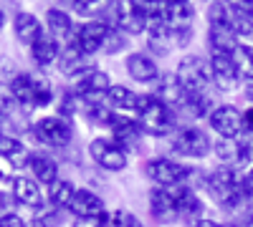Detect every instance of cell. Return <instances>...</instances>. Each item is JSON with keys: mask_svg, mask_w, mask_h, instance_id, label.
<instances>
[{"mask_svg": "<svg viewBox=\"0 0 253 227\" xmlns=\"http://www.w3.org/2000/svg\"><path fill=\"white\" fill-rule=\"evenodd\" d=\"M74 227H109V215H101V217H76Z\"/></svg>", "mask_w": 253, "mask_h": 227, "instance_id": "39", "label": "cell"}, {"mask_svg": "<svg viewBox=\"0 0 253 227\" xmlns=\"http://www.w3.org/2000/svg\"><path fill=\"white\" fill-rule=\"evenodd\" d=\"M0 227H28V222H23L15 212H10L5 217H0Z\"/></svg>", "mask_w": 253, "mask_h": 227, "instance_id": "40", "label": "cell"}, {"mask_svg": "<svg viewBox=\"0 0 253 227\" xmlns=\"http://www.w3.org/2000/svg\"><path fill=\"white\" fill-rule=\"evenodd\" d=\"M243 190H246L248 195H253V167L243 174Z\"/></svg>", "mask_w": 253, "mask_h": 227, "instance_id": "41", "label": "cell"}, {"mask_svg": "<svg viewBox=\"0 0 253 227\" xmlns=\"http://www.w3.org/2000/svg\"><path fill=\"white\" fill-rule=\"evenodd\" d=\"M33 98L36 106H48L53 101V84L43 73H33Z\"/></svg>", "mask_w": 253, "mask_h": 227, "instance_id": "31", "label": "cell"}, {"mask_svg": "<svg viewBox=\"0 0 253 227\" xmlns=\"http://www.w3.org/2000/svg\"><path fill=\"white\" fill-rule=\"evenodd\" d=\"M210 26L218 28H233V13H230V3H213L208 10Z\"/></svg>", "mask_w": 253, "mask_h": 227, "instance_id": "33", "label": "cell"}, {"mask_svg": "<svg viewBox=\"0 0 253 227\" xmlns=\"http://www.w3.org/2000/svg\"><path fill=\"white\" fill-rule=\"evenodd\" d=\"M137 121L144 129V134H152V136L175 134V124H177L175 111L167 104H162L155 94L139 96V101H137Z\"/></svg>", "mask_w": 253, "mask_h": 227, "instance_id": "2", "label": "cell"}, {"mask_svg": "<svg viewBox=\"0 0 253 227\" xmlns=\"http://www.w3.org/2000/svg\"><path fill=\"white\" fill-rule=\"evenodd\" d=\"M122 48H126V38L119 28H109V35H107V43H104V53H119Z\"/></svg>", "mask_w": 253, "mask_h": 227, "instance_id": "37", "label": "cell"}, {"mask_svg": "<svg viewBox=\"0 0 253 227\" xmlns=\"http://www.w3.org/2000/svg\"><path fill=\"white\" fill-rule=\"evenodd\" d=\"M13 31L15 35L23 40V43L33 46L36 40L43 35V26H41V20L33 15V13H15L13 18Z\"/></svg>", "mask_w": 253, "mask_h": 227, "instance_id": "24", "label": "cell"}, {"mask_svg": "<svg viewBox=\"0 0 253 227\" xmlns=\"http://www.w3.org/2000/svg\"><path fill=\"white\" fill-rule=\"evenodd\" d=\"M89 154L94 159V164H99L101 169H107V172H122L126 167V152L119 147V144L114 139H94L89 144Z\"/></svg>", "mask_w": 253, "mask_h": 227, "instance_id": "9", "label": "cell"}, {"mask_svg": "<svg viewBox=\"0 0 253 227\" xmlns=\"http://www.w3.org/2000/svg\"><path fill=\"white\" fill-rule=\"evenodd\" d=\"M86 53H84L76 43H63L61 46V56H58V71L69 78H79L84 71H89V64H86Z\"/></svg>", "mask_w": 253, "mask_h": 227, "instance_id": "15", "label": "cell"}, {"mask_svg": "<svg viewBox=\"0 0 253 227\" xmlns=\"http://www.w3.org/2000/svg\"><path fill=\"white\" fill-rule=\"evenodd\" d=\"M208 46H210V53L213 56H233L241 46V40H238L233 28L210 26L208 28Z\"/></svg>", "mask_w": 253, "mask_h": 227, "instance_id": "19", "label": "cell"}, {"mask_svg": "<svg viewBox=\"0 0 253 227\" xmlns=\"http://www.w3.org/2000/svg\"><path fill=\"white\" fill-rule=\"evenodd\" d=\"M155 96L167 106H182V98H185V91L180 86V81L175 73H167L162 78H157V89H155Z\"/></svg>", "mask_w": 253, "mask_h": 227, "instance_id": "25", "label": "cell"}, {"mask_svg": "<svg viewBox=\"0 0 253 227\" xmlns=\"http://www.w3.org/2000/svg\"><path fill=\"white\" fill-rule=\"evenodd\" d=\"M182 111L193 119H203V116H210V96L208 94H190L182 98Z\"/></svg>", "mask_w": 253, "mask_h": 227, "instance_id": "30", "label": "cell"}, {"mask_svg": "<svg viewBox=\"0 0 253 227\" xmlns=\"http://www.w3.org/2000/svg\"><path fill=\"white\" fill-rule=\"evenodd\" d=\"M243 227H253V215H248V220H246V225Z\"/></svg>", "mask_w": 253, "mask_h": 227, "instance_id": "48", "label": "cell"}, {"mask_svg": "<svg viewBox=\"0 0 253 227\" xmlns=\"http://www.w3.org/2000/svg\"><path fill=\"white\" fill-rule=\"evenodd\" d=\"M172 149L190 159H203L213 149V141H210L208 131H203L200 127H182L175 129L172 134Z\"/></svg>", "mask_w": 253, "mask_h": 227, "instance_id": "7", "label": "cell"}, {"mask_svg": "<svg viewBox=\"0 0 253 227\" xmlns=\"http://www.w3.org/2000/svg\"><path fill=\"white\" fill-rule=\"evenodd\" d=\"M243 124H246V131H253V106L243 111Z\"/></svg>", "mask_w": 253, "mask_h": 227, "instance_id": "42", "label": "cell"}, {"mask_svg": "<svg viewBox=\"0 0 253 227\" xmlns=\"http://www.w3.org/2000/svg\"><path fill=\"white\" fill-rule=\"evenodd\" d=\"M124 66H126V73H129L134 81H139V84H150V81H157L160 78V68L155 64V58L142 53V51L126 56Z\"/></svg>", "mask_w": 253, "mask_h": 227, "instance_id": "16", "label": "cell"}, {"mask_svg": "<svg viewBox=\"0 0 253 227\" xmlns=\"http://www.w3.org/2000/svg\"><path fill=\"white\" fill-rule=\"evenodd\" d=\"M0 124H3V116H0Z\"/></svg>", "mask_w": 253, "mask_h": 227, "instance_id": "49", "label": "cell"}, {"mask_svg": "<svg viewBox=\"0 0 253 227\" xmlns=\"http://www.w3.org/2000/svg\"><path fill=\"white\" fill-rule=\"evenodd\" d=\"M101 20L109 28H119L122 33H129V35L147 33V26H150V3H139V0L107 3Z\"/></svg>", "mask_w": 253, "mask_h": 227, "instance_id": "1", "label": "cell"}, {"mask_svg": "<svg viewBox=\"0 0 253 227\" xmlns=\"http://www.w3.org/2000/svg\"><path fill=\"white\" fill-rule=\"evenodd\" d=\"M84 114L91 124L96 127H112L114 119H117V111H112L109 106H101V104H94V106H84Z\"/></svg>", "mask_w": 253, "mask_h": 227, "instance_id": "34", "label": "cell"}, {"mask_svg": "<svg viewBox=\"0 0 253 227\" xmlns=\"http://www.w3.org/2000/svg\"><path fill=\"white\" fill-rule=\"evenodd\" d=\"M112 136H114V141L124 152H139L142 149V139H144V129L139 127L137 119L117 114V119L112 124Z\"/></svg>", "mask_w": 253, "mask_h": 227, "instance_id": "13", "label": "cell"}, {"mask_svg": "<svg viewBox=\"0 0 253 227\" xmlns=\"http://www.w3.org/2000/svg\"><path fill=\"white\" fill-rule=\"evenodd\" d=\"M28 169L33 174V179L38 184H46V187H51V184L58 182V164L46 157V154H31L28 159Z\"/></svg>", "mask_w": 253, "mask_h": 227, "instance_id": "22", "label": "cell"}, {"mask_svg": "<svg viewBox=\"0 0 253 227\" xmlns=\"http://www.w3.org/2000/svg\"><path fill=\"white\" fill-rule=\"evenodd\" d=\"M0 157L8 159L10 167H28V159H31L26 144L15 136H5V134H0Z\"/></svg>", "mask_w": 253, "mask_h": 227, "instance_id": "27", "label": "cell"}, {"mask_svg": "<svg viewBox=\"0 0 253 227\" xmlns=\"http://www.w3.org/2000/svg\"><path fill=\"white\" fill-rule=\"evenodd\" d=\"M79 106L84 109L81 96H79V94H74V91H66V94H63V96L58 98V106H56V109H58V116H61V119H66V121H69V119L79 111Z\"/></svg>", "mask_w": 253, "mask_h": 227, "instance_id": "36", "label": "cell"}, {"mask_svg": "<svg viewBox=\"0 0 253 227\" xmlns=\"http://www.w3.org/2000/svg\"><path fill=\"white\" fill-rule=\"evenodd\" d=\"M162 15H165L167 28L172 31V35H177L182 31H193L195 8L187 0H167V3H162Z\"/></svg>", "mask_w": 253, "mask_h": 227, "instance_id": "14", "label": "cell"}, {"mask_svg": "<svg viewBox=\"0 0 253 227\" xmlns=\"http://www.w3.org/2000/svg\"><path fill=\"white\" fill-rule=\"evenodd\" d=\"M210 121V129L218 134V139H238L246 131V124H243V111H238L233 104H223L215 106L213 114L208 116Z\"/></svg>", "mask_w": 253, "mask_h": 227, "instance_id": "8", "label": "cell"}, {"mask_svg": "<svg viewBox=\"0 0 253 227\" xmlns=\"http://www.w3.org/2000/svg\"><path fill=\"white\" fill-rule=\"evenodd\" d=\"M107 35H109V26L104 20H86L74 28V38L71 43H76L86 56L104 51V43H107Z\"/></svg>", "mask_w": 253, "mask_h": 227, "instance_id": "11", "label": "cell"}, {"mask_svg": "<svg viewBox=\"0 0 253 227\" xmlns=\"http://www.w3.org/2000/svg\"><path fill=\"white\" fill-rule=\"evenodd\" d=\"M150 212L157 222H175L180 217L177 204H175V199H172L167 187H155L150 192Z\"/></svg>", "mask_w": 253, "mask_h": 227, "instance_id": "18", "label": "cell"}, {"mask_svg": "<svg viewBox=\"0 0 253 227\" xmlns=\"http://www.w3.org/2000/svg\"><path fill=\"white\" fill-rule=\"evenodd\" d=\"M233 61L241 71V78L253 81V48L251 46H238V51L233 53Z\"/></svg>", "mask_w": 253, "mask_h": 227, "instance_id": "35", "label": "cell"}, {"mask_svg": "<svg viewBox=\"0 0 253 227\" xmlns=\"http://www.w3.org/2000/svg\"><path fill=\"white\" fill-rule=\"evenodd\" d=\"M112 78L107 71H101V68H89V71H84L76 81H74V94L81 96L84 101V106H94V104H101L104 98H107L109 89H112Z\"/></svg>", "mask_w": 253, "mask_h": 227, "instance_id": "5", "label": "cell"}, {"mask_svg": "<svg viewBox=\"0 0 253 227\" xmlns=\"http://www.w3.org/2000/svg\"><path fill=\"white\" fill-rule=\"evenodd\" d=\"M74 195H76V187H74L69 179H58L56 184H51V187H48V202L53 204L56 210L69 207L71 199H74Z\"/></svg>", "mask_w": 253, "mask_h": 227, "instance_id": "29", "label": "cell"}, {"mask_svg": "<svg viewBox=\"0 0 253 227\" xmlns=\"http://www.w3.org/2000/svg\"><path fill=\"white\" fill-rule=\"evenodd\" d=\"M58 56H61V46H58V40L51 38L48 33H43V35H41L36 43L31 46V58H33V64L41 66V68L56 64Z\"/></svg>", "mask_w": 253, "mask_h": 227, "instance_id": "23", "label": "cell"}, {"mask_svg": "<svg viewBox=\"0 0 253 227\" xmlns=\"http://www.w3.org/2000/svg\"><path fill=\"white\" fill-rule=\"evenodd\" d=\"M31 134L36 136V141L46 144V147H66L74 139V129H71V121L61 119L58 114L56 116H43L38 119L33 127H31Z\"/></svg>", "mask_w": 253, "mask_h": 227, "instance_id": "6", "label": "cell"}, {"mask_svg": "<svg viewBox=\"0 0 253 227\" xmlns=\"http://www.w3.org/2000/svg\"><path fill=\"white\" fill-rule=\"evenodd\" d=\"M210 81L220 91H236L241 84V71L233 56H213L210 58Z\"/></svg>", "mask_w": 253, "mask_h": 227, "instance_id": "12", "label": "cell"}, {"mask_svg": "<svg viewBox=\"0 0 253 227\" xmlns=\"http://www.w3.org/2000/svg\"><path fill=\"white\" fill-rule=\"evenodd\" d=\"M8 91L13 94V98L26 111L36 106V98H33V73H15L10 78V84H8Z\"/></svg>", "mask_w": 253, "mask_h": 227, "instance_id": "26", "label": "cell"}, {"mask_svg": "<svg viewBox=\"0 0 253 227\" xmlns=\"http://www.w3.org/2000/svg\"><path fill=\"white\" fill-rule=\"evenodd\" d=\"M147 46L157 56H167L170 53V40H172V31L167 28L165 15H162V3H150V26H147Z\"/></svg>", "mask_w": 253, "mask_h": 227, "instance_id": "10", "label": "cell"}, {"mask_svg": "<svg viewBox=\"0 0 253 227\" xmlns=\"http://www.w3.org/2000/svg\"><path fill=\"white\" fill-rule=\"evenodd\" d=\"M69 210L76 215V217H101V215H107V210H104V202L99 195H94L91 190H84L79 187L71 204H69Z\"/></svg>", "mask_w": 253, "mask_h": 227, "instance_id": "20", "label": "cell"}, {"mask_svg": "<svg viewBox=\"0 0 253 227\" xmlns=\"http://www.w3.org/2000/svg\"><path fill=\"white\" fill-rule=\"evenodd\" d=\"M28 227H48L43 220H33V222H28Z\"/></svg>", "mask_w": 253, "mask_h": 227, "instance_id": "44", "label": "cell"}, {"mask_svg": "<svg viewBox=\"0 0 253 227\" xmlns=\"http://www.w3.org/2000/svg\"><path fill=\"white\" fill-rule=\"evenodd\" d=\"M195 227H228V225H220V222H215V220H198L195 222Z\"/></svg>", "mask_w": 253, "mask_h": 227, "instance_id": "43", "label": "cell"}, {"mask_svg": "<svg viewBox=\"0 0 253 227\" xmlns=\"http://www.w3.org/2000/svg\"><path fill=\"white\" fill-rule=\"evenodd\" d=\"M246 96L253 101V81H248V89H246Z\"/></svg>", "mask_w": 253, "mask_h": 227, "instance_id": "45", "label": "cell"}, {"mask_svg": "<svg viewBox=\"0 0 253 227\" xmlns=\"http://www.w3.org/2000/svg\"><path fill=\"white\" fill-rule=\"evenodd\" d=\"M177 81L185 91V96L190 94H208L210 86V66L200 56H185L177 64Z\"/></svg>", "mask_w": 253, "mask_h": 227, "instance_id": "4", "label": "cell"}, {"mask_svg": "<svg viewBox=\"0 0 253 227\" xmlns=\"http://www.w3.org/2000/svg\"><path fill=\"white\" fill-rule=\"evenodd\" d=\"M144 174L157 187H172V184H190V177H195V169L185 167V164H177L172 159L155 157L150 162H144Z\"/></svg>", "mask_w": 253, "mask_h": 227, "instance_id": "3", "label": "cell"}, {"mask_svg": "<svg viewBox=\"0 0 253 227\" xmlns=\"http://www.w3.org/2000/svg\"><path fill=\"white\" fill-rule=\"evenodd\" d=\"M107 98H109V106L117 109V111H137L139 96H137L134 91H129L126 86H122V84L112 86L109 94H107Z\"/></svg>", "mask_w": 253, "mask_h": 227, "instance_id": "28", "label": "cell"}, {"mask_svg": "<svg viewBox=\"0 0 253 227\" xmlns=\"http://www.w3.org/2000/svg\"><path fill=\"white\" fill-rule=\"evenodd\" d=\"M74 20L71 15L63 10V8H48L46 10V31L51 38H56L58 43L61 40H66V43H71V38H74Z\"/></svg>", "mask_w": 253, "mask_h": 227, "instance_id": "21", "label": "cell"}, {"mask_svg": "<svg viewBox=\"0 0 253 227\" xmlns=\"http://www.w3.org/2000/svg\"><path fill=\"white\" fill-rule=\"evenodd\" d=\"M13 199L23 207H31V210H38L43 207V195H41V187L33 177H13Z\"/></svg>", "mask_w": 253, "mask_h": 227, "instance_id": "17", "label": "cell"}, {"mask_svg": "<svg viewBox=\"0 0 253 227\" xmlns=\"http://www.w3.org/2000/svg\"><path fill=\"white\" fill-rule=\"evenodd\" d=\"M3 26H5V13H3V8H0V31H3Z\"/></svg>", "mask_w": 253, "mask_h": 227, "instance_id": "46", "label": "cell"}, {"mask_svg": "<svg viewBox=\"0 0 253 227\" xmlns=\"http://www.w3.org/2000/svg\"><path fill=\"white\" fill-rule=\"evenodd\" d=\"M126 227H142V225L137 222V217H132V220H129V225H126Z\"/></svg>", "mask_w": 253, "mask_h": 227, "instance_id": "47", "label": "cell"}, {"mask_svg": "<svg viewBox=\"0 0 253 227\" xmlns=\"http://www.w3.org/2000/svg\"><path fill=\"white\" fill-rule=\"evenodd\" d=\"M74 13L79 15H96V13H104L107 3H89V0H76V3H69Z\"/></svg>", "mask_w": 253, "mask_h": 227, "instance_id": "38", "label": "cell"}, {"mask_svg": "<svg viewBox=\"0 0 253 227\" xmlns=\"http://www.w3.org/2000/svg\"><path fill=\"white\" fill-rule=\"evenodd\" d=\"M213 152L218 154V159L228 167H238V144L233 139H218L213 144Z\"/></svg>", "mask_w": 253, "mask_h": 227, "instance_id": "32", "label": "cell"}]
</instances>
